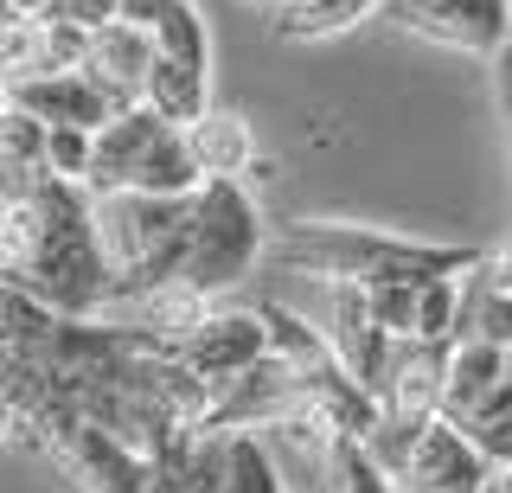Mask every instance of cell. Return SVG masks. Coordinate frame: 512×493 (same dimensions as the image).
<instances>
[{
	"instance_id": "obj_1",
	"label": "cell",
	"mask_w": 512,
	"mask_h": 493,
	"mask_svg": "<svg viewBox=\"0 0 512 493\" xmlns=\"http://www.w3.org/2000/svg\"><path fill=\"white\" fill-rule=\"evenodd\" d=\"M0 282L26 289L64 321H96L109 308V263L84 186L45 180L26 205H13L0 225Z\"/></svg>"
},
{
	"instance_id": "obj_2",
	"label": "cell",
	"mask_w": 512,
	"mask_h": 493,
	"mask_svg": "<svg viewBox=\"0 0 512 493\" xmlns=\"http://www.w3.org/2000/svg\"><path fill=\"white\" fill-rule=\"evenodd\" d=\"M263 257L295 269V276H314V282H359V289L416 282L423 289V282H442V276H468L487 250L480 244H416V237H391V231H372V225L301 218V225L269 231Z\"/></svg>"
},
{
	"instance_id": "obj_3",
	"label": "cell",
	"mask_w": 512,
	"mask_h": 493,
	"mask_svg": "<svg viewBox=\"0 0 512 493\" xmlns=\"http://www.w3.org/2000/svg\"><path fill=\"white\" fill-rule=\"evenodd\" d=\"M90 218H96L103 263H109V308H116V301L148 295V289H167V282H180L186 237H192V199L109 193V199H90Z\"/></svg>"
},
{
	"instance_id": "obj_4",
	"label": "cell",
	"mask_w": 512,
	"mask_h": 493,
	"mask_svg": "<svg viewBox=\"0 0 512 493\" xmlns=\"http://www.w3.org/2000/svg\"><path fill=\"white\" fill-rule=\"evenodd\" d=\"M269 225L256 218V199L244 193V180H205L192 193V237H186V269L180 282L192 295L218 301L263 263Z\"/></svg>"
},
{
	"instance_id": "obj_5",
	"label": "cell",
	"mask_w": 512,
	"mask_h": 493,
	"mask_svg": "<svg viewBox=\"0 0 512 493\" xmlns=\"http://www.w3.org/2000/svg\"><path fill=\"white\" fill-rule=\"evenodd\" d=\"M32 436L45 442V455L58 461L64 474H71L84 493H148V461L128 455L109 429H96L77 417V404L64 397V404H52L39 423H32Z\"/></svg>"
},
{
	"instance_id": "obj_6",
	"label": "cell",
	"mask_w": 512,
	"mask_h": 493,
	"mask_svg": "<svg viewBox=\"0 0 512 493\" xmlns=\"http://www.w3.org/2000/svg\"><path fill=\"white\" fill-rule=\"evenodd\" d=\"M301 410H308V378H301L288 359L263 353L250 372H237L224 391H212V417H205L199 436H237V429L263 436V429L301 417Z\"/></svg>"
},
{
	"instance_id": "obj_7",
	"label": "cell",
	"mask_w": 512,
	"mask_h": 493,
	"mask_svg": "<svg viewBox=\"0 0 512 493\" xmlns=\"http://www.w3.org/2000/svg\"><path fill=\"white\" fill-rule=\"evenodd\" d=\"M384 13L404 33L455 45V52L474 58H493L512 39V0H384Z\"/></svg>"
},
{
	"instance_id": "obj_8",
	"label": "cell",
	"mask_w": 512,
	"mask_h": 493,
	"mask_svg": "<svg viewBox=\"0 0 512 493\" xmlns=\"http://www.w3.org/2000/svg\"><path fill=\"white\" fill-rule=\"evenodd\" d=\"M269 353V333H263V314L256 308H212L199 327L180 340V359L192 378H205L212 391H224L237 372H250L256 359Z\"/></svg>"
},
{
	"instance_id": "obj_9",
	"label": "cell",
	"mask_w": 512,
	"mask_h": 493,
	"mask_svg": "<svg viewBox=\"0 0 512 493\" xmlns=\"http://www.w3.org/2000/svg\"><path fill=\"white\" fill-rule=\"evenodd\" d=\"M487 481H493V468L461 436V423H448V417L416 429L404 468H397V493H487Z\"/></svg>"
},
{
	"instance_id": "obj_10",
	"label": "cell",
	"mask_w": 512,
	"mask_h": 493,
	"mask_svg": "<svg viewBox=\"0 0 512 493\" xmlns=\"http://www.w3.org/2000/svg\"><path fill=\"white\" fill-rule=\"evenodd\" d=\"M7 103L20 109V116L45 122V129H84V135H96L103 122H116V103H109L84 71H39V77H20V84L7 90Z\"/></svg>"
},
{
	"instance_id": "obj_11",
	"label": "cell",
	"mask_w": 512,
	"mask_h": 493,
	"mask_svg": "<svg viewBox=\"0 0 512 493\" xmlns=\"http://www.w3.org/2000/svg\"><path fill=\"white\" fill-rule=\"evenodd\" d=\"M148 65H154V33H141V26H103V33H90V52H84V77L96 90H103L109 103L122 109H141V90H148Z\"/></svg>"
},
{
	"instance_id": "obj_12",
	"label": "cell",
	"mask_w": 512,
	"mask_h": 493,
	"mask_svg": "<svg viewBox=\"0 0 512 493\" xmlns=\"http://www.w3.org/2000/svg\"><path fill=\"white\" fill-rule=\"evenodd\" d=\"M167 129V122L154 116V109H122L116 122H103V129L90 135V173H84V193L90 199H109V193H128V180H135L141 154L154 148V135Z\"/></svg>"
},
{
	"instance_id": "obj_13",
	"label": "cell",
	"mask_w": 512,
	"mask_h": 493,
	"mask_svg": "<svg viewBox=\"0 0 512 493\" xmlns=\"http://www.w3.org/2000/svg\"><path fill=\"white\" fill-rule=\"evenodd\" d=\"M301 378H308V410L333 429V436H359V442H365V436L378 429V397L365 391L340 359L314 365V372H301Z\"/></svg>"
},
{
	"instance_id": "obj_14",
	"label": "cell",
	"mask_w": 512,
	"mask_h": 493,
	"mask_svg": "<svg viewBox=\"0 0 512 493\" xmlns=\"http://www.w3.org/2000/svg\"><path fill=\"white\" fill-rule=\"evenodd\" d=\"M186 135V148H192V161H199L205 180H244V173L256 167V141H250V122L237 116V109H205Z\"/></svg>"
},
{
	"instance_id": "obj_15",
	"label": "cell",
	"mask_w": 512,
	"mask_h": 493,
	"mask_svg": "<svg viewBox=\"0 0 512 493\" xmlns=\"http://www.w3.org/2000/svg\"><path fill=\"white\" fill-rule=\"evenodd\" d=\"M506 378V353L487 340H455L448 346V378H442V417L461 423L468 410H480Z\"/></svg>"
},
{
	"instance_id": "obj_16",
	"label": "cell",
	"mask_w": 512,
	"mask_h": 493,
	"mask_svg": "<svg viewBox=\"0 0 512 493\" xmlns=\"http://www.w3.org/2000/svg\"><path fill=\"white\" fill-rule=\"evenodd\" d=\"M141 109H154L167 129H192V122L212 109V71L173 65V58H160V52H154V65H148V90H141Z\"/></svg>"
},
{
	"instance_id": "obj_17",
	"label": "cell",
	"mask_w": 512,
	"mask_h": 493,
	"mask_svg": "<svg viewBox=\"0 0 512 493\" xmlns=\"http://www.w3.org/2000/svg\"><path fill=\"white\" fill-rule=\"evenodd\" d=\"M199 186H205V173H199V161H192L186 135H180V129H160V135H154V148L141 154V167H135V180H128V193L192 199Z\"/></svg>"
},
{
	"instance_id": "obj_18",
	"label": "cell",
	"mask_w": 512,
	"mask_h": 493,
	"mask_svg": "<svg viewBox=\"0 0 512 493\" xmlns=\"http://www.w3.org/2000/svg\"><path fill=\"white\" fill-rule=\"evenodd\" d=\"M372 7H384V0H276V7H269V26H276L282 39H327V33L359 26Z\"/></svg>"
},
{
	"instance_id": "obj_19",
	"label": "cell",
	"mask_w": 512,
	"mask_h": 493,
	"mask_svg": "<svg viewBox=\"0 0 512 493\" xmlns=\"http://www.w3.org/2000/svg\"><path fill=\"white\" fill-rule=\"evenodd\" d=\"M218 493H288L282 487V461L269 455L263 436L237 429L224 436V455H218Z\"/></svg>"
},
{
	"instance_id": "obj_20",
	"label": "cell",
	"mask_w": 512,
	"mask_h": 493,
	"mask_svg": "<svg viewBox=\"0 0 512 493\" xmlns=\"http://www.w3.org/2000/svg\"><path fill=\"white\" fill-rule=\"evenodd\" d=\"M263 333H269V353L288 359L295 372H314V365H327L333 359V346H327V333H320L314 321H301L295 308H282V301H263Z\"/></svg>"
},
{
	"instance_id": "obj_21",
	"label": "cell",
	"mask_w": 512,
	"mask_h": 493,
	"mask_svg": "<svg viewBox=\"0 0 512 493\" xmlns=\"http://www.w3.org/2000/svg\"><path fill=\"white\" fill-rule=\"evenodd\" d=\"M320 468H327V487L333 493H397V481L378 468V455L365 449L359 436H327Z\"/></svg>"
},
{
	"instance_id": "obj_22",
	"label": "cell",
	"mask_w": 512,
	"mask_h": 493,
	"mask_svg": "<svg viewBox=\"0 0 512 493\" xmlns=\"http://www.w3.org/2000/svg\"><path fill=\"white\" fill-rule=\"evenodd\" d=\"M461 436L480 449V461H487L493 474L512 468V385H506V378H500V391H493L487 404L461 417Z\"/></svg>"
},
{
	"instance_id": "obj_23",
	"label": "cell",
	"mask_w": 512,
	"mask_h": 493,
	"mask_svg": "<svg viewBox=\"0 0 512 493\" xmlns=\"http://www.w3.org/2000/svg\"><path fill=\"white\" fill-rule=\"evenodd\" d=\"M154 52L173 58V65H192V71H212V33H205V13L192 0H173L167 20L154 26Z\"/></svg>"
},
{
	"instance_id": "obj_24",
	"label": "cell",
	"mask_w": 512,
	"mask_h": 493,
	"mask_svg": "<svg viewBox=\"0 0 512 493\" xmlns=\"http://www.w3.org/2000/svg\"><path fill=\"white\" fill-rule=\"evenodd\" d=\"M455 314H461V276L423 282V289H416V327H410V340L455 346Z\"/></svg>"
},
{
	"instance_id": "obj_25",
	"label": "cell",
	"mask_w": 512,
	"mask_h": 493,
	"mask_svg": "<svg viewBox=\"0 0 512 493\" xmlns=\"http://www.w3.org/2000/svg\"><path fill=\"white\" fill-rule=\"evenodd\" d=\"M365 301H372V321L384 340H410L416 327V282H378V289H365Z\"/></svg>"
},
{
	"instance_id": "obj_26",
	"label": "cell",
	"mask_w": 512,
	"mask_h": 493,
	"mask_svg": "<svg viewBox=\"0 0 512 493\" xmlns=\"http://www.w3.org/2000/svg\"><path fill=\"white\" fill-rule=\"evenodd\" d=\"M45 173H52V180L84 186V173H90V135L84 129H45Z\"/></svg>"
},
{
	"instance_id": "obj_27",
	"label": "cell",
	"mask_w": 512,
	"mask_h": 493,
	"mask_svg": "<svg viewBox=\"0 0 512 493\" xmlns=\"http://www.w3.org/2000/svg\"><path fill=\"white\" fill-rule=\"evenodd\" d=\"M39 20L77 26V33H103V26H116V0H45Z\"/></svg>"
},
{
	"instance_id": "obj_28",
	"label": "cell",
	"mask_w": 512,
	"mask_h": 493,
	"mask_svg": "<svg viewBox=\"0 0 512 493\" xmlns=\"http://www.w3.org/2000/svg\"><path fill=\"white\" fill-rule=\"evenodd\" d=\"M167 7H173V0H116V20H122V26H141V33H154V26L167 20Z\"/></svg>"
},
{
	"instance_id": "obj_29",
	"label": "cell",
	"mask_w": 512,
	"mask_h": 493,
	"mask_svg": "<svg viewBox=\"0 0 512 493\" xmlns=\"http://www.w3.org/2000/svg\"><path fill=\"white\" fill-rule=\"evenodd\" d=\"M493 97H500V116H506V135H512V39L493 52Z\"/></svg>"
},
{
	"instance_id": "obj_30",
	"label": "cell",
	"mask_w": 512,
	"mask_h": 493,
	"mask_svg": "<svg viewBox=\"0 0 512 493\" xmlns=\"http://www.w3.org/2000/svg\"><path fill=\"white\" fill-rule=\"evenodd\" d=\"M7 429H13V410H7V397H0V436H7Z\"/></svg>"
},
{
	"instance_id": "obj_31",
	"label": "cell",
	"mask_w": 512,
	"mask_h": 493,
	"mask_svg": "<svg viewBox=\"0 0 512 493\" xmlns=\"http://www.w3.org/2000/svg\"><path fill=\"white\" fill-rule=\"evenodd\" d=\"M506 385H512V346H506Z\"/></svg>"
},
{
	"instance_id": "obj_32",
	"label": "cell",
	"mask_w": 512,
	"mask_h": 493,
	"mask_svg": "<svg viewBox=\"0 0 512 493\" xmlns=\"http://www.w3.org/2000/svg\"><path fill=\"white\" fill-rule=\"evenodd\" d=\"M250 7H276V0H250Z\"/></svg>"
}]
</instances>
